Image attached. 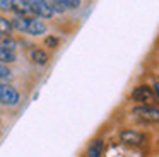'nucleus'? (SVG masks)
Returning a JSON list of instances; mask_svg holds the SVG:
<instances>
[{
	"label": "nucleus",
	"instance_id": "obj_1",
	"mask_svg": "<svg viewBox=\"0 0 159 157\" xmlns=\"http://www.w3.org/2000/svg\"><path fill=\"white\" fill-rule=\"evenodd\" d=\"M19 101H21V94L17 92V89L0 80V102L5 106H17Z\"/></svg>",
	"mask_w": 159,
	"mask_h": 157
},
{
	"label": "nucleus",
	"instance_id": "obj_2",
	"mask_svg": "<svg viewBox=\"0 0 159 157\" xmlns=\"http://www.w3.org/2000/svg\"><path fill=\"white\" fill-rule=\"evenodd\" d=\"M130 97L134 101L140 102L142 106H149L154 101V92H152V87H149V85H139L132 91Z\"/></svg>",
	"mask_w": 159,
	"mask_h": 157
},
{
	"label": "nucleus",
	"instance_id": "obj_3",
	"mask_svg": "<svg viewBox=\"0 0 159 157\" xmlns=\"http://www.w3.org/2000/svg\"><path fill=\"white\" fill-rule=\"evenodd\" d=\"M134 114L142 118L144 121H151V123L159 121V109L152 108V106H137V108H134Z\"/></svg>",
	"mask_w": 159,
	"mask_h": 157
},
{
	"label": "nucleus",
	"instance_id": "obj_4",
	"mask_svg": "<svg viewBox=\"0 0 159 157\" xmlns=\"http://www.w3.org/2000/svg\"><path fill=\"white\" fill-rule=\"evenodd\" d=\"M31 10L38 17H45V19H50L53 16L50 2H45V0H31Z\"/></svg>",
	"mask_w": 159,
	"mask_h": 157
},
{
	"label": "nucleus",
	"instance_id": "obj_5",
	"mask_svg": "<svg viewBox=\"0 0 159 157\" xmlns=\"http://www.w3.org/2000/svg\"><path fill=\"white\" fill-rule=\"evenodd\" d=\"M120 140L125 143V145H140L142 142L145 140V137L142 133L135 132V130H123L120 133Z\"/></svg>",
	"mask_w": 159,
	"mask_h": 157
},
{
	"label": "nucleus",
	"instance_id": "obj_6",
	"mask_svg": "<svg viewBox=\"0 0 159 157\" xmlns=\"http://www.w3.org/2000/svg\"><path fill=\"white\" fill-rule=\"evenodd\" d=\"M46 33V24L43 20L36 19V17H29L28 20V34L31 36H41Z\"/></svg>",
	"mask_w": 159,
	"mask_h": 157
},
{
	"label": "nucleus",
	"instance_id": "obj_7",
	"mask_svg": "<svg viewBox=\"0 0 159 157\" xmlns=\"http://www.w3.org/2000/svg\"><path fill=\"white\" fill-rule=\"evenodd\" d=\"M12 10H14L19 17H28L29 14H33L31 0H17V2H12Z\"/></svg>",
	"mask_w": 159,
	"mask_h": 157
},
{
	"label": "nucleus",
	"instance_id": "obj_8",
	"mask_svg": "<svg viewBox=\"0 0 159 157\" xmlns=\"http://www.w3.org/2000/svg\"><path fill=\"white\" fill-rule=\"evenodd\" d=\"M28 20H29V17H19V16H16L14 19L11 20L12 29H17L19 33H28Z\"/></svg>",
	"mask_w": 159,
	"mask_h": 157
},
{
	"label": "nucleus",
	"instance_id": "obj_9",
	"mask_svg": "<svg viewBox=\"0 0 159 157\" xmlns=\"http://www.w3.org/2000/svg\"><path fill=\"white\" fill-rule=\"evenodd\" d=\"M103 155V140H94L91 142L87 149V157H101Z\"/></svg>",
	"mask_w": 159,
	"mask_h": 157
},
{
	"label": "nucleus",
	"instance_id": "obj_10",
	"mask_svg": "<svg viewBox=\"0 0 159 157\" xmlns=\"http://www.w3.org/2000/svg\"><path fill=\"white\" fill-rule=\"evenodd\" d=\"M31 60L34 61L36 65H46L48 63V55H46V51L36 48V50L31 51Z\"/></svg>",
	"mask_w": 159,
	"mask_h": 157
},
{
	"label": "nucleus",
	"instance_id": "obj_11",
	"mask_svg": "<svg viewBox=\"0 0 159 157\" xmlns=\"http://www.w3.org/2000/svg\"><path fill=\"white\" fill-rule=\"evenodd\" d=\"M12 61H16V53L0 46V63H12Z\"/></svg>",
	"mask_w": 159,
	"mask_h": 157
},
{
	"label": "nucleus",
	"instance_id": "obj_12",
	"mask_svg": "<svg viewBox=\"0 0 159 157\" xmlns=\"http://www.w3.org/2000/svg\"><path fill=\"white\" fill-rule=\"evenodd\" d=\"M11 33H12L11 20L0 16V34H2V36H11Z\"/></svg>",
	"mask_w": 159,
	"mask_h": 157
},
{
	"label": "nucleus",
	"instance_id": "obj_13",
	"mask_svg": "<svg viewBox=\"0 0 159 157\" xmlns=\"http://www.w3.org/2000/svg\"><path fill=\"white\" fill-rule=\"evenodd\" d=\"M11 77H12V72L9 70L4 63H0V80L4 82V80H7V78H11Z\"/></svg>",
	"mask_w": 159,
	"mask_h": 157
},
{
	"label": "nucleus",
	"instance_id": "obj_14",
	"mask_svg": "<svg viewBox=\"0 0 159 157\" xmlns=\"http://www.w3.org/2000/svg\"><path fill=\"white\" fill-rule=\"evenodd\" d=\"M58 43H60V39L57 36H46L45 38V44L48 48H57V46H58Z\"/></svg>",
	"mask_w": 159,
	"mask_h": 157
},
{
	"label": "nucleus",
	"instance_id": "obj_15",
	"mask_svg": "<svg viewBox=\"0 0 159 157\" xmlns=\"http://www.w3.org/2000/svg\"><path fill=\"white\" fill-rule=\"evenodd\" d=\"M62 2L65 9H77L80 5V2H75V0H62Z\"/></svg>",
	"mask_w": 159,
	"mask_h": 157
},
{
	"label": "nucleus",
	"instance_id": "obj_16",
	"mask_svg": "<svg viewBox=\"0 0 159 157\" xmlns=\"http://www.w3.org/2000/svg\"><path fill=\"white\" fill-rule=\"evenodd\" d=\"M0 9L2 10H12V0H0Z\"/></svg>",
	"mask_w": 159,
	"mask_h": 157
},
{
	"label": "nucleus",
	"instance_id": "obj_17",
	"mask_svg": "<svg viewBox=\"0 0 159 157\" xmlns=\"http://www.w3.org/2000/svg\"><path fill=\"white\" fill-rule=\"evenodd\" d=\"M152 92H154V96H159V82H156V84H154V89H152Z\"/></svg>",
	"mask_w": 159,
	"mask_h": 157
}]
</instances>
